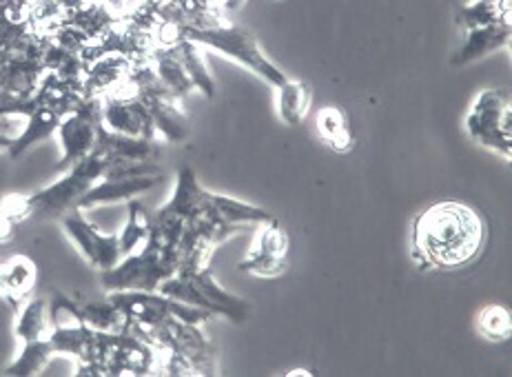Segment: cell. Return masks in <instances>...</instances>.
<instances>
[{"instance_id":"obj_11","label":"cell","mask_w":512,"mask_h":377,"mask_svg":"<svg viewBox=\"0 0 512 377\" xmlns=\"http://www.w3.org/2000/svg\"><path fill=\"white\" fill-rule=\"evenodd\" d=\"M162 182V176H114L102 178L91 187L83 198L78 200L76 209H96L102 205H114V202L133 200L140 193L151 191Z\"/></svg>"},{"instance_id":"obj_15","label":"cell","mask_w":512,"mask_h":377,"mask_svg":"<svg viewBox=\"0 0 512 377\" xmlns=\"http://www.w3.org/2000/svg\"><path fill=\"white\" fill-rule=\"evenodd\" d=\"M60 120H63V116H60L58 111L36 105L32 114L27 116V125L23 129V134L14 138L12 147H9L7 154L12 158H18L20 154H25V151L32 145H36V142L45 140V138L54 134V131H58Z\"/></svg>"},{"instance_id":"obj_13","label":"cell","mask_w":512,"mask_h":377,"mask_svg":"<svg viewBox=\"0 0 512 377\" xmlns=\"http://www.w3.org/2000/svg\"><path fill=\"white\" fill-rule=\"evenodd\" d=\"M38 280L36 264L27 256H16L0 264V295L9 302V307L18 309V304L27 302Z\"/></svg>"},{"instance_id":"obj_9","label":"cell","mask_w":512,"mask_h":377,"mask_svg":"<svg viewBox=\"0 0 512 377\" xmlns=\"http://www.w3.org/2000/svg\"><path fill=\"white\" fill-rule=\"evenodd\" d=\"M289 264V236L278 220L260 224L249 256L240 262V271L255 273L262 278H273L286 271Z\"/></svg>"},{"instance_id":"obj_7","label":"cell","mask_w":512,"mask_h":377,"mask_svg":"<svg viewBox=\"0 0 512 377\" xmlns=\"http://www.w3.org/2000/svg\"><path fill=\"white\" fill-rule=\"evenodd\" d=\"M100 109L102 100L100 98H87L78 109L69 111L63 116L58 127L60 136V147H63V158H60L58 165L54 167L56 173L67 171L74 167L78 160H83L94 151L98 142V129H100Z\"/></svg>"},{"instance_id":"obj_2","label":"cell","mask_w":512,"mask_h":377,"mask_svg":"<svg viewBox=\"0 0 512 377\" xmlns=\"http://www.w3.org/2000/svg\"><path fill=\"white\" fill-rule=\"evenodd\" d=\"M158 291L178 302H187L191 307L209 311L211 315H224L235 324H242L251 313V304L224 291L215 282L209 267H180L171 278L160 284Z\"/></svg>"},{"instance_id":"obj_26","label":"cell","mask_w":512,"mask_h":377,"mask_svg":"<svg viewBox=\"0 0 512 377\" xmlns=\"http://www.w3.org/2000/svg\"><path fill=\"white\" fill-rule=\"evenodd\" d=\"M470 3H475V0H462V5H470Z\"/></svg>"},{"instance_id":"obj_20","label":"cell","mask_w":512,"mask_h":377,"mask_svg":"<svg viewBox=\"0 0 512 377\" xmlns=\"http://www.w3.org/2000/svg\"><path fill=\"white\" fill-rule=\"evenodd\" d=\"M311 105V87L302 80H286L278 87V111L286 125H300Z\"/></svg>"},{"instance_id":"obj_10","label":"cell","mask_w":512,"mask_h":377,"mask_svg":"<svg viewBox=\"0 0 512 377\" xmlns=\"http://www.w3.org/2000/svg\"><path fill=\"white\" fill-rule=\"evenodd\" d=\"M100 122L102 127L114 131V134L133 136V138H156V127L149 109L142 105L140 98H100Z\"/></svg>"},{"instance_id":"obj_21","label":"cell","mask_w":512,"mask_h":377,"mask_svg":"<svg viewBox=\"0 0 512 377\" xmlns=\"http://www.w3.org/2000/svg\"><path fill=\"white\" fill-rule=\"evenodd\" d=\"M127 213H129V218H127L125 229L118 233L122 258L136 251L140 244H145L151 236V216L147 213V209H145V205H142V202H138L136 198L129 200Z\"/></svg>"},{"instance_id":"obj_24","label":"cell","mask_w":512,"mask_h":377,"mask_svg":"<svg viewBox=\"0 0 512 377\" xmlns=\"http://www.w3.org/2000/svg\"><path fill=\"white\" fill-rule=\"evenodd\" d=\"M477 326L479 333L488 340H508L512 331L510 311L506 307H501V304H488V307L479 313Z\"/></svg>"},{"instance_id":"obj_1","label":"cell","mask_w":512,"mask_h":377,"mask_svg":"<svg viewBox=\"0 0 512 377\" xmlns=\"http://www.w3.org/2000/svg\"><path fill=\"white\" fill-rule=\"evenodd\" d=\"M488 227L481 213L464 202H437L413 224V258L428 269H459L479 258Z\"/></svg>"},{"instance_id":"obj_18","label":"cell","mask_w":512,"mask_h":377,"mask_svg":"<svg viewBox=\"0 0 512 377\" xmlns=\"http://www.w3.org/2000/svg\"><path fill=\"white\" fill-rule=\"evenodd\" d=\"M80 318L94 331L105 333H125L129 329V318L114 302H76Z\"/></svg>"},{"instance_id":"obj_5","label":"cell","mask_w":512,"mask_h":377,"mask_svg":"<svg viewBox=\"0 0 512 377\" xmlns=\"http://www.w3.org/2000/svg\"><path fill=\"white\" fill-rule=\"evenodd\" d=\"M178 29L182 38H187L196 45L211 47L227 58L238 60L240 65L249 67L260 78H264L266 83L280 87L289 80L284 76L282 69L275 67L271 60L262 54L258 40L240 27L224 25L222 20H215V23L207 27H178Z\"/></svg>"},{"instance_id":"obj_23","label":"cell","mask_w":512,"mask_h":377,"mask_svg":"<svg viewBox=\"0 0 512 377\" xmlns=\"http://www.w3.org/2000/svg\"><path fill=\"white\" fill-rule=\"evenodd\" d=\"M51 355L54 353V346H51L49 338H40V340H32V342H25L23 346V353L18 355V358L7 366V375H36L40 373L47 366V362L51 360Z\"/></svg>"},{"instance_id":"obj_16","label":"cell","mask_w":512,"mask_h":377,"mask_svg":"<svg viewBox=\"0 0 512 377\" xmlns=\"http://www.w3.org/2000/svg\"><path fill=\"white\" fill-rule=\"evenodd\" d=\"M317 129H320V136L326 145L337 151V154H348L355 147L351 120H348L346 111L340 107H324L317 114Z\"/></svg>"},{"instance_id":"obj_17","label":"cell","mask_w":512,"mask_h":377,"mask_svg":"<svg viewBox=\"0 0 512 377\" xmlns=\"http://www.w3.org/2000/svg\"><path fill=\"white\" fill-rule=\"evenodd\" d=\"M207 200L222 220H227L229 224H233V227H238V229H242L244 224H264V222L275 220L273 213H269L266 209L253 207V205H249V202L235 200L229 196H220V193L207 191Z\"/></svg>"},{"instance_id":"obj_4","label":"cell","mask_w":512,"mask_h":377,"mask_svg":"<svg viewBox=\"0 0 512 377\" xmlns=\"http://www.w3.org/2000/svg\"><path fill=\"white\" fill-rule=\"evenodd\" d=\"M180 267L178 247H165L149 238L140 253H129L116 267L102 271V287L111 291H158L160 284Z\"/></svg>"},{"instance_id":"obj_3","label":"cell","mask_w":512,"mask_h":377,"mask_svg":"<svg viewBox=\"0 0 512 377\" xmlns=\"http://www.w3.org/2000/svg\"><path fill=\"white\" fill-rule=\"evenodd\" d=\"M109 154L98 145L89 156L78 160L74 167H69L65 178L56 180L54 185L40 189L32 196H23V205L29 216H63L65 211L74 209L78 200L96 185L98 180L105 178L109 167Z\"/></svg>"},{"instance_id":"obj_6","label":"cell","mask_w":512,"mask_h":377,"mask_svg":"<svg viewBox=\"0 0 512 377\" xmlns=\"http://www.w3.org/2000/svg\"><path fill=\"white\" fill-rule=\"evenodd\" d=\"M470 138L479 145L499 151L506 158L512 154V109L508 94L501 89H488L481 94L466 118Z\"/></svg>"},{"instance_id":"obj_8","label":"cell","mask_w":512,"mask_h":377,"mask_svg":"<svg viewBox=\"0 0 512 377\" xmlns=\"http://www.w3.org/2000/svg\"><path fill=\"white\" fill-rule=\"evenodd\" d=\"M60 224H63L69 240L76 244L80 253L94 264L100 271H109L116 267L122 258L118 233H100L94 224L85 218L83 209H69L60 216Z\"/></svg>"},{"instance_id":"obj_14","label":"cell","mask_w":512,"mask_h":377,"mask_svg":"<svg viewBox=\"0 0 512 377\" xmlns=\"http://www.w3.org/2000/svg\"><path fill=\"white\" fill-rule=\"evenodd\" d=\"M510 40V23H493V25H484V27H475L470 29L466 36V43L462 49L455 54L453 65H468L477 58H484L495 49L508 45Z\"/></svg>"},{"instance_id":"obj_22","label":"cell","mask_w":512,"mask_h":377,"mask_svg":"<svg viewBox=\"0 0 512 377\" xmlns=\"http://www.w3.org/2000/svg\"><path fill=\"white\" fill-rule=\"evenodd\" d=\"M51 331V324L47 318V302L43 298H32L23 304L18 313L16 322V335L23 342H32L47 338Z\"/></svg>"},{"instance_id":"obj_19","label":"cell","mask_w":512,"mask_h":377,"mask_svg":"<svg viewBox=\"0 0 512 377\" xmlns=\"http://www.w3.org/2000/svg\"><path fill=\"white\" fill-rule=\"evenodd\" d=\"M167 47L171 49L173 56L178 58V63L184 67V71H187V74H189L193 87L200 89L204 96L211 98L213 91H215V83H213V78L209 76L207 67H204V63H202V56L198 52V45L180 36L176 43L167 45Z\"/></svg>"},{"instance_id":"obj_25","label":"cell","mask_w":512,"mask_h":377,"mask_svg":"<svg viewBox=\"0 0 512 377\" xmlns=\"http://www.w3.org/2000/svg\"><path fill=\"white\" fill-rule=\"evenodd\" d=\"M14 138L7 136V134H0V151H9V147H12Z\"/></svg>"},{"instance_id":"obj_12","label":"cell","mask_w":512,"mask_h":377,"mask_svg":"<svg viewBox=\"0 0 512 377\" xmlns=\"http://www.w3.org/2000/svg\"><path fill=\"white\" fill-rule=\"evenodd\" d=\"M204 205H207V191L200 187V182L196 180V173H193L189 167H182L178 171V185H176V191H173L171 200L156 213L167 218L189 222L200 216Z\"/></svg>"}]
</instances>
